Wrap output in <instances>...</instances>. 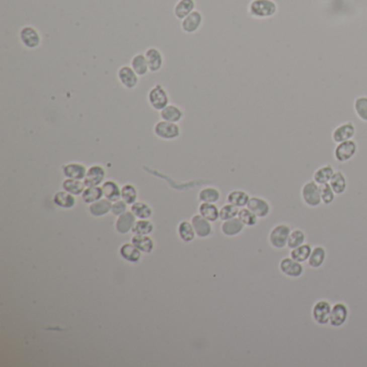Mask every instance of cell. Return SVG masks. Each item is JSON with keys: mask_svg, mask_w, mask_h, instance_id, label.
I'll use <instances>...</instances> for the list:
<instances>
[{"mask_svg": "<svg viewBox=\"0 0 367 367\" xmlns=\"http://www.w3.org/2000/svg\"><path fill=\"white\" fill-rule=\"evenodd\" d=\"M249 12L256 19H268L277 12V5L272 0H252L249 6Z\"/></svg>", "mask_w": 367, "mask_h": 367, "instance_id": "1", "label": "cell"}, {"mask_svg": "<svg viewBox=\"0 0 367 367\" xmlns=\"http://www.w3.org/2000/svg\"><path fill=\"white\" fill-rule=\"evenodd\" d=\"M302 198L304 202L311 208L318 207L322 202L319 184L314 180L309 181L302 189Z\"/></svg>", "mask_w": 367, "mask_h": 367, "instance_id": "2", "label": "cell"}, {"mask_svg": "<svg viewBox=\"0 0 367 367\" xmlns=\"http://www.w3.org/2000/svg\"><path fill=\"white\" fill-rule=\"evenodd\" d=\"M290 226L286 224H278L270 231L269 243L275 249H283L287 245V239L291 234Z\"/></svg>", "mask_w": 367, "mask_h": 367, "instance_id": "3", "label": "cell"}, {"mask_svg": "<svg viewBox=\"0 0 367 367\" xmlns=\"http://www.w3.org/2000/svg\"><path fill=\"white\" fill-rule=\"evenodd\" d=\"M149 103L155 110L162 111L164 108L168 106L169 96L161 84H156L149 92Z\"/></svg>", "mask_w": 367, "mask_h": 367, "instance_id": "4", "label": "cell"}, {"mask_svg": "<svg viewBox=\"0 0 367 367\" xmlns=\"http://www.w3.org/2000/svg\"><path fill=\"white\" fill-rule=\"evenodd\" d=\"M357 152V144L353 140H348V141H343L337 144L335 148L334 155L336 161L340 163H345L351 160Z\"/></svg>", "mask_w": 367, "mask_h": 367, "instance_id": "5", "label": "cell"}, {"mask_svg": "<svg viewBox=\"0 0 367 367\" xmlns=\"http://www.w3.org/2000/svg\"><path fill=\"white\" fill-rule=\"evenodd\" d=\"M332 306L327 301H319L315 304L314 308H312V317H314L315 321L320 325H325L330 323V317H331Z\"/></svg>", "mask_w": 367, "mask_h": 367, "instance_id": "6", "label": "cell"}, {"mask_svg": "<svg viewBox=\"0 0 367 367\" xmlns=\"http://www.w3.org/2000/svg\"><path fill=\"white\" fill-rule=\"evenodd\" d=\"M154 131L156 135L163 139H175L180 135V128L176 123L164 120L155 125Z\"/></svg>", "mask_w": 367, "mask_h": 367, "instance_id": "7", "label": "cell"}, {"mask_svg": "<svg viewBox=\"0 0 367 367\" xmlns=\"http://www.w3.org/2000/svg\"><path fill=\"white\" fill-rule=\"evenodd\" d=\"M280 270L287 277L299 278L303 275L304 267L302 263L293 260L292 257H284L280 262Z\"/></svg>", "mask_w": 367, "mask_h": 367, "instance_id": "8", "label": "cell"}, {"mask_svg": "<svg viewBox=\"0 0 367 367\" xmlns=\"http://www.w3.org/2000/svg\"><path fill=\"white\" fill-rule=\"evenodd\" d=\"M349 317V309L343 303H337L332 307L330 324L333 327H340L347 322Z\"/></svg>", "mask_w": 367, "mask_h": 367, "instance_id": "9", "label": "cell"}, {"mask_svg": "<svg viewBox=\"0 0 367 367\" xmlns=\"http://www.w3.org/2000/svg\"><path fill=\"white\" fill-rule=\"evenodd\" d=\"M355 134V127L354 125L348 122V123H343L341 125H339L338 127H336L333 131V140L336 143H340L343 141H348V140H351L353 138Z\"/></svg>", "mask_w": 367, "mask_h": 367, "instance_id": "10", "label": "cell"}, {"mask_svg": "<svg viewBox=\"0 0 367 367\" xmlns=\"http://www.w3.org/2000/svg\"><path fill=\"white\" fill-rule=\"evenodd\" d=\"M118 77L120 82L124 85L126 89H135L138 85V75L135 72V70L129 66H123L119 69Z\"/></svg>", "mask_w": 367, "mask_h": 367, "instance_id": "11", "label": "cell"}, {"mask_svg": "<svg viewBox=\"0 0 367 367\" xmlns=\"http://www.w3.org/2000/svg\"><path fill=\"white\" fill-rule=\"evenodd\" d=\"M247 206L257 217H266L270 213L268 201L261 197H250Z\"/></svg>", "mask_w": 367, "mask_h": 367, "instance_id": "12", "label": "cell"}, {"mask_svg": "<svg viewBox=\"0 0 367 367\" xmlns=\"http://www.w3.org/2000/svg\"><path fill=\"white\" fill-rule=\"evenodd\" d=\"M20 36H21V40H22L23 44L29 49L38 48L39 44H40V42H41L40 35L38 34V31L35 28L30 27V26L23 28L21 30Z\"/></svg>", "mask_w": 367, "mask_h": 367, "instance_id": "13", "label": "cell"}, {"mask_svg": "<svg viewBox=\"0 0 367 367\" xmlns=\"http://www.w3.org/2000/svg\"><path fill=\"white\" fill-rule=\"evenodd\" d=\"M145 58L148 66H149V70L151 72H158L162 69L164 65V58L162 53L155 48L148 49L145 52Z\"/></svg>", "mask_w": 367, "mask_h": 367, "instance_id": "14", "label": "cell"}, {"mask_svg": "<svg viewBox=\"0 0 367 367\" xmlns=\"http://www.w3.org/2000/svg\"><path fill=\"white\" fill-rule=\"evenodd\" d=\"M105 179V169L99 166L95 165L92 166L87 173V176L84 178V183L89 186H98Z\"/></svg>", "mask_w": 367, "mask_h": 367, "instance_id": "15", "label": "cell"}, {"mask_svg": "<svg viewBox=\"0 0 367 367\" xmlns=\"http://www.w3.org/2000/svg\"><path fill=\"white\" fill-rule=\"evenodd\" d=\"M62 171H64V175L67 178L70 179H78V180H81L84 179L87 176V168H85L81 164H67L64 167H62Z\"/></svg>", "mask_w": 367, "mask_h": 367, "instance_id": "16", "label": "cell"}, {"mask_svg": "<svg viewBox=\"0 0 367 367\" xmlns=\"http://www.w3.org/2000/svg\"><path fill=\"white\" fill-rule=\"evenodd\" d=\"M201 14L197 11H193L190 15L183 20L182 22V28L185 31V33H195L196 31L200 24H201Z\"/></svg>", "mask_w": 367, "mask_h": 367, "instance_id": "17", "label": "cell"}, {"mask_svg": "<svg viewBox=\"0 0 367 367\" xmlns=\"http://www.w3.org/2000/svg\"><path fill=\"white\" fill-rule=\"evenodd\" d=\"M193 228L200 237H207L211 233V226L206 217L202 215H195L192 220Z\"/></svg>", "mask_w": 367, "mask_h": 367, "instance_id": "18", "label": "cell"}, {"mask_svg": "<svg viewBox=\"0 0 367 367\" xmlns=\"http://www.w3.org/2000/svg\"><path fill=\"white\" fill-rule=\"evenodd\" d=\"M161 116L164 121L177 123L183 118V112L180 108L175 105H168L161 111Z\"/></svg>", "mask_w": 367, "mask_h": 367, "instance_id": "19", "label": "cell"}, {"mask_svg": "<svg viewBox=\"0 0 367 367\" xmlns=\"http://www.w3.org/2000/svg\"><path fill=\"white\" fill-rule=\"evenodd\" d=\"M245 224L240 221L239 217H233L226 220L222 225V231L228 236H235L244 230Z\"/></svg>", "mask_w": 367, "mask_h": 367, "instance_id": "20", "label": "cell"}, {"mask_svg": "<svg viewBox=\"0 0 367 367\" xmlns=\"http://www.w3.org/2000/svg\"><path fill=\"white\" fill-rule=\"evenodd\" d=\"M325 259H326L325 249L323 247L318 246L315 249H312L311 254L308 259V264L312 268H319L322 266L323 263L325 262Z\"/></svg>", "mask_w": 367, "mask_h": 367, "instance_id": "21", "label": "cell"}, {"mask_svg": "<svg viewBox=\"0 0 367 367\" xmlns=\"http://www.w3.org/2000/svg\"><path fill=\"white\" fill-rule=\"evenodd\" d=\"M335 174V170L331 165H325L323 167H320L315 171L314 175V180L318 184H324V183H330L332 177Z\"/></svg>", "mask_w": 367, "mask_h": 367, "instance_id": "22", "label": "cell"}, {"mask_svg": "<svg viewBox=\"0 0 367 367\" xmlns=\"http://www.w3.org/2000/svg\"><path fill=\"white\" fill-rule=\"evenodd\" d=\"M131 68L135 70V72L139 77H143L150 71L149 66H148V62H146L145 55H143V54H137V55L132 57Z\"/></svg>", "mask_w": 367, "mask_h": 367, "instance_id": "23", "label": "cell"}, {"mask_svg": "<svg viewBox=\"0 0 367 367\" xmlns=\"http://www.w3.org/2000/svg\"><path fill=\"white\" fill-rule=\"evenodd\" d=\"M330 184L335 194L340 195L342 193H345L347 189V180L345 175H343L341 171H335V174L330 181Z\"/></svg>", "mask_w": 367, "mask_h": 367, "instance_id": "24", "label": "cell"}, {"mask_svg": "<svg viewBox=\"0 0 367 367\" xmlns=\"http://www.w3.org/2000/svg\"><path fill=\"white\" fill-rule=\"evenodd\" d=\"M104 196L110 201H118L121 197V190L114 181H107L103 185Z\"/></svg>", "mask_w": 367, "mask_h": 367, "instance_id": "25", "label": "cell"}, {"mask_svg": "<svg viewBox=\"0 0 367 367\" xmlns=\"http://www.w3.org/2000/svg\"><path fill=\"white\" fill-rule=\"evenodd\" d=\"M194 0H180L175 8V14L178 19H185L194 10Z\"/></svg>", "mask_w": 367, "mask_h": 367, "instance_id": "26", "label": "cell"}, {"mask_svg": "<svg viewBox=\"0 0 367 367\" xmlns=\"http://www.w3.org/2000/svg\"><path fill=\"white\" fill-rule=\"evenodd\" d=\"M311 251H312V249H311L310 245L304 244L298 248L292 249L290 256L295 261H298L300 263H304V262L308 261L309 256L311 254Z\"/></svg>", "mask_w": 367, "mask_h": 367, "instance_id": "27", "label": "cell"}, {"mask_svg": "<svg viewBox=\"0 0 367 367\" xmlns=\"http://www.w3.org/2000/svg\"><path fill=\"white\" fill-rule=\"evenodd\" d=\"M135 224V215L134 213H123L121 214V216L119 217L118 222H116V229L122 234L127 233L131 228L132 225Z\"/></svg>", "mask_w": 367, "mask_h": 367, "instance_id": "28", "label": "cell"}, {"mask_svg": "<svg viewBox=\"0 0 367 367\" xmlns=\"http://www.w3.org/2000/svg\"><path fill=\"white\" fill-rule=\"evenodd\" d=\"M249 199H250L249 195L244 191H233L229 194V196H228L229 204H232L237 207L247 206Z\"/></svg>", "mask_w": 367, "mask_h": 367, "instance_id": "29", "label": "cell"}, {"mask_svg": "<svg viewBox=\"0 0 367 367\" xmlns=\"http://www.w3.org/2000/svg\"><path fill=\"white\" fill-rule=\"evenodd\" d=\"M87 186L84 182L81 180H78V179H70L67 178V180L62 183V187L66 192H69L72 195H79L84 192V187Z\"/></svg>", "mask_w": 367, "mask_h": 367, "instance_id": "30", "label": "cell"}, {"mask_svg": "<svg viewBox=\"0 0 367 367\" xmlns=\"http://www.w3.org/2000/svg\"><path fill=\"white\" fill-rule=\"evenodd\" d=\"M200 214L206 217L208 221L214 222L215 220H217V217H220V212H218L217 208L212 205L211 202H202L199 208Z\"/></svg>", "mask_w": 367, "mask_h": 367, "instance_id": "31", "label": "cell"}, {"mask_svg": "<svg viewBox=\"0 0 367 367\" xmlns=\"http://www.w3.org/2000/svg\"><path fill=\"white\" fill-rule=\"evenodd\" d=\"M112 209L111 201L109 199H99L90 207V211L94 215H104Z\"/></svg>", "mask_w": 367, "mask_h": 367, "instance_id": "32", "label": "cell"}, {"mask_svg": "<svg viewBox=\"0 0 367 367\" xmlns=\"http://www.w3.org/2000/svg\"><path fill=\"white\" fill-rule=\"evenodd\" d=\"M54 202L62 208H71L76 204V199L69 192H58L54 196Z\"/></svg>", "mask_w": 367, "mask_h": 367, "instance_id": "33", "label": "cell"}, {"mask_svg": "<svg viewBox=\"0 0 367 367\" xmlns=\"http://www.w3.org/2000/svg\"><path fill=\"white\" fill-rule=\"evenodd\" d=\"M121 255L127 261L138 262L140 259V250L134 244H126L121 248Z\"/></svg>", "mask_w": 367, "mask_h": 367, "instance_id": "34", "label": "cell"}, {"mask_svg": "<svg viewBox=\"0 0 367 367\" xmlns=\"http://www.w3.org/2000/svg\"><path fill=\"white\" fill-rule=\"evenodd\" d=\"M104 195L103 187L99 186H89L82 193V198L85 202H95L101 198Z\"/></svg>", "mask_w": 367, "mask_h": 367, "instance_id": "35", "label": "cell"}, {"mask_svg": "<svg viewBox=\"0 0 367 367\" xmlns=\"http://www.w3.org/2000/svg\"><path fill=\"white\" fill-rule=\"evenodd\" d=\"M306 241V235L302 230H294L291 232L290 236H288L287 239V247L290 248L291 250L294 248H298L302 245L305 244Z\"/></svg>", "mask_w": 367, "mask_h": 367, "instance_id": "36", "label": "cell"}, {"mask_svg": "<svg viewBox=\"0 0 367 367\" xmlns=\"http://www.w3.org/2000/svg\"><path fill=\"white\" fill-rule=\"evenodd\" d=\"M132 244H134L140 251L151 252L153 249V241L150 237L146 235H136L132 238Z\"/></svg>", "mask_w": 367, "mask_h": 367, "instance_id": "37", "label": "cell"}, {"mask_svg": "<svg viewBox=\"0 0 367 367\" xmlns=\"http://www.w3.org/2000/svg\"><path fill=\"white\" fill-rule=\"evenodd\" d=\"M354 110L362 121L367 122V97L361 96L354 101Z\"/></svg>", "mask_w": 367, "mask_h": 367, "instance_id": "38", "label": "cell"}, {"mask_svg": "<svg viewBox=\"0 0 367 367\" xmlns=\"http://www.w3.org/2000/svg\"><path fill=\"white\" fill-rule=\"evenodd\" d=\"M121 196L126 204H135L137 199L136 187L131 184H126L122 187Z\"/></svg>", "mask_w": 367, "mask_h": 367, "instance_id": "39", "label": "cell"}, {"mask_svg": "<svg viewBox=\"0 0 367 367\" xmlns=\"http://www.w3.org/2000/svg\"><path fill=\"white\" fill-rule=\"evenodd\" d=\"M131 212L140 218H148L151 216L152 210L144 202H135V204H132Z\"/></svg>", "mask_w": 367, "mask_h": 367, "instance_id": "40", "label": "cell"}, {"mask_svg": "<svg viewBox=\"0 0 367 367\" xmlns=\"http://www.w3.org/2000/svg\"><path fill=\"white\" fill-rule=\"evenodd\" d=\"M320 187V194H321L322 202L325 205H330L335 199V192L333 191L330 183L319 184Z\"/></svg>", "mask_w": 367, "mask_h": 367, "instance_id": "41", "label": "cell"}, {"mask_svg": "<svg viewBox=\"0 0 367 367\" xmlns=\"http://www.w3.org/2000/svg\"><path fill=\"white\" fill-rule=\"evenodd\" d=\"M220 198V192L214 187H206L199 193V199L204 202H215Z\"/></svg>", "mask_w": 367, "mask_h": 367, "instance_id": "42", "label": "cell"}, {"mask_svg": "<svg viewBox=\"0 0 367 367\" xmlns=\"http://www.w3.org/2000/svg\"><path fill=\"white\" fill-rule=\"evenodd\" d=\"M238 217L240 218V221L247 226L255 225L257 223V218H259L249 208L239 210Z\"/></svg>", "mask_w": 367, "mask_h": 367, "instance_id": "43", "label": "cell"}, {"mask_svg": "<svg viewBox=\"0 0 367 367\" xmlns=\"http://www.w3.org/2000/svg\"><path fill=\"white\" fill-rule=\"evenodd\" d=\"M239 213V209L237 206H234L232 204H229V205H225L221 210H220V217L222 218V220L226 221V220H230V218H233V217H236Z\"/></svg>", "mask_w": 367, "mask_h": 367, "instance_id": "44", "label": "cell"}, {"mask_svg": "<svg viewBox=\"0 0 367 367\" xmlns=\"http://www.w3.org/2000/svg\"><path fill=\"white\" fill-rule=\"evenodd\" d=\"M179 234L184 241H191L194 238L193 226L189 222H182L179 226Z\"/></svg>", "mask_w": 367, "mask_h": 367, "instance_id": "45", "label": "cell"}, {"mask_svg": "<svg viewBox=\"0 0 367 367\" xmlns=\"http://www.w3.org/2000/svg\"><path fill=\"white\" fill-rule=\"evenodd\" d=\"M132 231L136 235H148L153 231V225L149 221H138L132 228Z\"/></svg>", "mask_w": 367, "mask_h": 367, "instance_id": "46", "label": "cell"}, {"mask_svg": "<svg viewBox=\"0 0 367 367\" xmlns=\"http://www.w3.org/2000/svg\"><path fill=\"white\" fill-rule=\"evenodd\" d=\"M112 212L116 215H121L125 212V210H126V202L125 201H121V200H118L115 201V204L112 205Z\"/></svg>", "mask_w": 367, "mask_h": 367, "instance_id": "47", "label": "cell"}]
</instances>
